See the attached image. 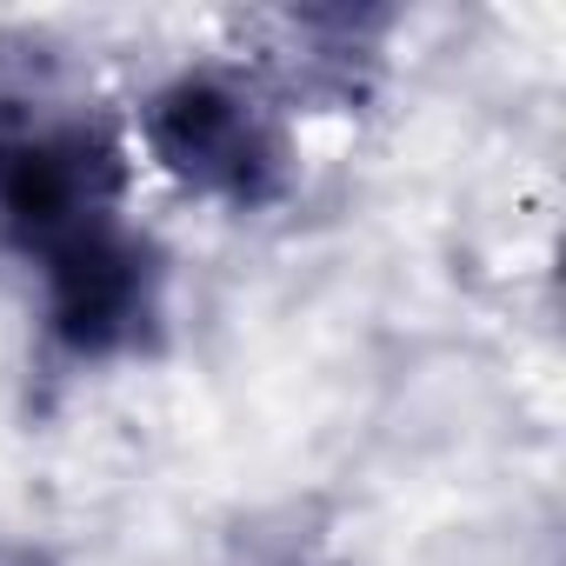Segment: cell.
<instances>
[{"instance_id":"cell-4","label":"cell","mask_w":566,"mask_h":566,"mask_svg":"<svg viewBox=\"0 0 566 566\" xmlns=\"http://www.w3.org/2000/svg\"><path fill=\"white\" fill-rule=\"evenodd\" d=\"M294 34V48L280 54L294 74L301 94H321V101H360L374 61H380V34H387V14H287L280 21Z\"/></svg>"},{"instance_id":"cell-2","label":"cell","mask_w":566,"mask_h":566,"mask_svg":"<svg viewBox=\"0 0 566 566\" xmlns=\"http://www.w3.org/2000/svg\"><path fill=\"white\" fill-rule=\"evenodd\" d=\"M140 140L167 180H180L200 200H220L233 213H260L294 193V140L280 107L227 74V67H187L140 107Z\"/></svg>"},{"instance_id":"cell-3","label":"cell","mask_w":566,"mask_h":566,"mask_svg":"<svg viewBox=\"0 0 566 566\" xmlns=\"http://www.w3.org/2000/svg\"><path fill=\"white\" fill-rule=\"evenodd\" d=\"M41 314H48V340L67 360L101 367V360L147 354L167 321L160 247L134 220H114V227L74 240L67 253H54L41 266Z\"/></svg>"},{"instance_id":"cell-1","label":"cell","mask_w":566,"mask_h":566,"mask_svg":"<svg viewBox=\"0 0 566 566\" xmlns=\"http://www.w3.org/2000/svg\"><path fill=\"white\" fill-rule=\"evenodd\" d=\"M114 220H127V147L107 120L48 94L0 101V240L48 266Z\"/></svg>"}]
</instances>
